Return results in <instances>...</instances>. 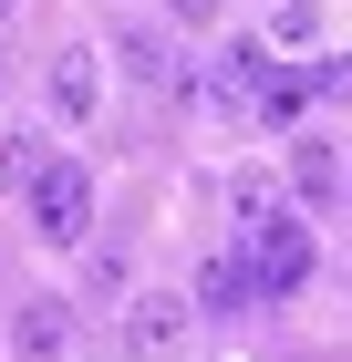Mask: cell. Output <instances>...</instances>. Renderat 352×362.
<instances>
[{
    "label": "cell",
    "mask_w": 352,
    "mask_h": 362,
    "mask_svg": "<svg viewBox=\"0 0 352 362\" xmlns=\"http://www.w3.org/2000/svg\"><path fill=\"white\" fill-rule=\"evenodd\" d=\"M228 207H239V249H249V269H259V290H300V279H311V218H300V207H280L270 197V176H239V187H228Z\"/></svg>",
    "instance_id": "obj_1"
},
{
    "label": "cell",
    "mask_w": 352,
    "mask_h": 362,
    "mask_svg": "<svg viewBox=\"0 0 352 362\" xmlns=\"http://www.w3.org/2000/svg\"><path fill=\"white\" fill-rule=\"evenodd\" d=\"M21 197H31V238H52V249H83V228H93V176H83L73 156H42Z\"/></svg>",
    "instance_id": "obj_2"
},
{
    "label": "cell",
    "mask_w": 352,
    "mask_h": 362,
    "mask_svg": "<svg viewBox=\"0 0 352 362\" xmlns=\"http://www.w3.org/2000/svg\"><path fill=\"white\" fill-rule=\"evenodd\" d=\"M197 341V300L187 290H145V300H125V321H114V362H176Z\"/></svg>",
    "instance_id": "obj_3"
},
{
    "label": "cell",
    "mask_w": 352,
    "mask_h": 362,
    "mask_svg": "<svg viewBox=\"0 0 352 362\" xmlns=\"http://www.w3.org/2000/svg\"><path fill=\"white\" fill-rule=\"evenodd\" d=\"M249 290H259L249 249H208V259H197V290H187V300H197V310H239Z\"/></svg>",
    "instance_id": "obj_4"
},
{
    "label": "cell",
    "mask_w": 352,
    "mask_h": 362,
    "mask_svg": "<svg viewBox=\"0 0 352 362\" xmlns=\"http://www.w3.org/2000/svg\"><path fill=\"white\" fill-rule=\"evenodd\" d=\"M311 93H322V73H270V93H259V104H249V114H259L270 135H290L300 114H311Z\"/></svg>",
    "instance_id": "obj_5"
},
{
    "label": "cell",
    "mask_w": 352,
    "mask_h": 362,
    "mask_svg": "<svg viewBox=\"0 0 352 362\" xmlns=\"http://www.w3.org/2000/svg\"><path fill=\"white\" fill-rule=\"evenodd\" d=\"M11 352H21V362H52L62 352V300H21V310H11Z\"/></svg>",
    "instance_id": "obj_6"
},
{
    "label": "cell",
    "mask_w": 352,
    "mask_h": 362,
    "mask_svg": "<svg viewBox=\"0 0 352 362\" xmlns=\"http://www.w3.org/2000/svg\"><path fill=\"white\" fill-rule=\"evenodd\" d=\"M290 176H300V197H331V187H352V166L331 156V145H300V156H290Z\"/></svg>",
    "instance_id": "obj_7"
},
{
    "label": "cell",
    "mask_w": 352,
    "mask_h": 362,
    "mask_svg": "<svg viewBox=\"0 0 352 362\" xmlns=\"http://www.w3.org/2000/svg\"><path fill=\"white\" fill-rule=\"evenodd\" d=\"M52 93H62V114H83V104H93V52H83V42L52 62Z\"/></svg>",
    "instance_id": "obj_8"
},
{
    "label": "cell",
    "mask_w": 352,
    "mask_h": 362,
    "mask_svg": "<svg viewBox=\"0 0 352 362\" xmlns=\"http://www.w3.org/2000/svg\"><path fill=\"white\" fill-rule=\"evenodd\" d=\"M125 73H135V83H176V62H166L156 31H125Z\"/></svg>",
    "instance_id": "obj_9"
},
{
    "label": "cell",
    "mask_w": 352,
    "mask_h": 362,
    "mask_svg": "<svg viewBox=\"0 0 352 362\" xmlns=\"http://www.w3.org/2000/svg\"><path fill=\"white\" fill-rule=\"evenodd\" d=\"M259 11H270L280 42H311V21H322V0H259Z\"/></svg>",
    "instance_id": "obj_10"
},
{
    "label": "cell",
    "mask_w": 352,
    "mask_h": 362,
    "mask_svg": "<svg viewBox=\"0 0 352 362\" xmlns=\"http://www.w3.org/2000/svg\"><path fill=\"white\" fill-rule=\"evenodd\" d=\"M322 93H331V104H352V52H331V62H322Z\"/></svg>",
    "instance_id": "obj_11"
},
{
    "label": "cell",
    "mask_w": 352,
    "mask_h": 362,
    "mask_svg": "<svg viewBox=\"0 0 352 362\" xmlns=\"http://www.w3.org/2000/svg\"><path fill=\"white\" fill-rule=\"evenodd\" d=\"M176 11H187V21H208V11H217V0H176Z\"/></svg>",
    "instance_id": "obj_12"
},
{
    "label": "cell",
    "mask_w": 352,
    "mask_h": 362,
    "mask_svg": "<svg viewBox=\"0 0 352 362\" xmlns=\"http://www.w3.org/2000/svg\"><path fill=\"white\" fill-rule=\"evenodd\" d=\"M0 21H11V0H0Z\"/></svg>",
    "instance_id": "obj_13"
}]
</instances>
